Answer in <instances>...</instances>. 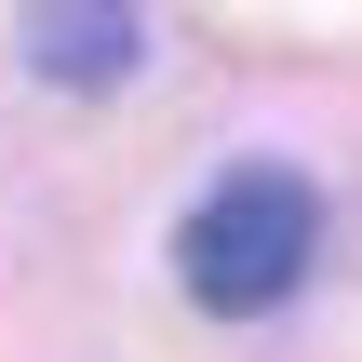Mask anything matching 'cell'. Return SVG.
I'll use <instances>...</instances> for the list:
<instances>
[{
    "mask_svg": "<svg viewBox=\"0 0 362 362\" xmlns=\"http://www.w3.org/2000/svg\"><path fill=\"white\" fill-rule=\"evenodd\" d=\"M134 54H148L134 13H27V67H54V81H121Z\"/></svg>",
    "mask_w": 362,
    "mask_h": 362,
    "instance_id": "obj_2",
    "label": "cell"
},
{
    "mask_svg": "<svg viewBox=\"0 0 362 362\" xmlns=\"http://www.w3.org/2000/svg\"><path fill=\"white\" fill-rule=\"evenodd\" d=\"M309 255H322V202H309V175H282V161L215 175V188L188 202V228H175V282H188L202 309H228V322L282 309V296L309 282Z\"/></svg>",
    "mask_w": 362,
    "mask_h": 362,
    "instance_id": "obj_1",
    "label": "cell"
}]
</instances>
